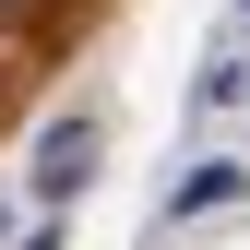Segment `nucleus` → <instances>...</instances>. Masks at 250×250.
<instances>
[{
  "instance_id": "f257e3e1",
  "label": "nucleus",
  "mask_w": 250,
  "mask_h": 250,
  "mask_svg": "<svg viewBox=\"0 0 250 250\" xmlns=\"http://www.w3.org/2000/svg\"><path fill=\"white\" fill-rule=\"evenodd\" d=\"M83 179H96V119H60V131L36 143V191L60 203V191H83Z\"/></svg>"
},
{
  "instance_id": "f03ea898",
  "label": "nucleus",
  "mask_w": 250,
  "mask_h": 250,
  "mask_svg": "<svg viewBox=\"0 0 250 250\" xmlns=\"http://www.w3.org/2000/svg\"><path fill=\"white\" fill-rule=\"evenodd\" d=\"M227 191H238V167H227V155H203V167L179 179V214H214V203H227Z\"/></svg>"
}]
</instances>
